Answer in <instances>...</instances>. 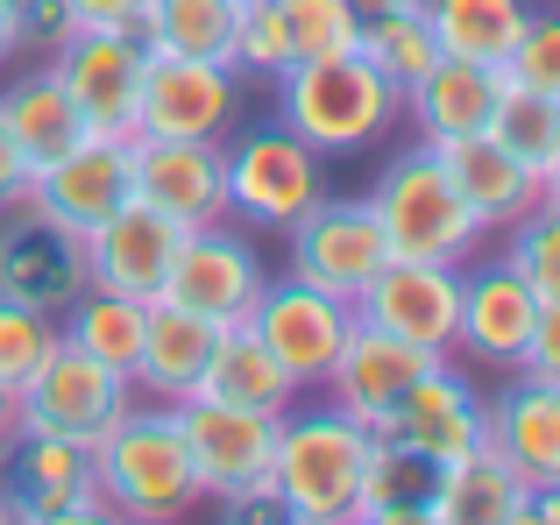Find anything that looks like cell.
Returning <instances> with one entry per match:
<instances>
[{
  "instance_id": "obj_33",
  "label": "cell",
  "mask_w": 560,
  "mask_h": 525,
  "mask_svg": "<svg viewBox=\"0 0 560 525\" xmlns=\"http://www.w3.org/2000/svg\"><path fill=\"white\" fill-rule=\"evenodd\" d=\"M355 50L370 57V65L397 85V93H405L411 79H425V71H433L440 36L425 28L419 8H405V14H376V22H362V43H355Z\"/></svg>"
},
{
  "instance_id": "obj_51",
  "label": "cell",
  "mask_w": 560,
  "mask_h": 525,
  "mask_svg": "<svg viewBox=\"0 0 560 525\" xmlns=\"http://www.w3.org/2000/svg\"><path fill=\"white\" fill-rule=\"evenodd\" d=\"M242 8H248V0H242Z\"/></svg>"
},
{
  "instance_id": "obj_20",
  "label": "cell",
  "mask_w": 560,
  "mask_h": 525,
  "mask_svg": "<svg viewBox=\"0 0 560 525\" xmlns=\"http://www.w3.org/2000/svg\"><path fill=\"white\" fill-rule=\"evenodd\" d=\"M185 228L171 221V213L142 207V199H128L114 221H100L93 235H85V262H93V284L107 291H128V299H156L171 277V256H178Z\"/></svg>"
},
{
  "instance_id": "obj_5",
  "label": "cell",
  "mask_w": 560,
  "mask_h": 525,
  "mask_svg": "<svg viewBox=\"0 0 560 525\" xmlns=\"http://www.w3.org/2000/svg\"><path fill=\"white\" fill-rule=\"evenodd\" d=\"M220 156H228V221H242V228H277V235H284V228L327 192V185H319V164H327V156H319L313 142H299L284 121L228 128V136H220Z\"/></svg>"
},
{
  "instance_id": "obj_11",
  "label": "cell",
  "mask_w": 560,
  "mask_h": 525,
  "mask_svg": "<svg viewBox=\"0 0 560 525\" xmlns=\"http://www.w3.org/2000/svg\"><path fill=\"white\" fill-rule=\"evenodd\" d=\"M248 327H256L262 348L299 376V390H313V384H327L334 355H341L348 334H355V299H334V291L305 284V277H277V284H262Z\"/></svg>"
},
{
  "instance_id": "obj_1",
  "label": "cell",
  "mask_w": 560,
  "mask_h": 525,
  "mask_svg": "<svg viewBox=\"0 0 560 525\" xmlns=\"http://www.w3.org/2000/svg\"><path fill=\"white\" fill-rule=\"evenodd\" d=\"M270 85H277V121L299 142H313L319 156H362L405 121V93L362 50L299 57Z\"/></svg>"
},
{
  "instance_id": "obj_19",
  "label": "cell",
  "mask_w": 560,
  "mask_h": 525,
  "mask_svg": "<svg viewBox=\"0 0 560 525\" xmlns=\"http://www.w3.org/2000/svg\"><path fill=\"white\" fill-rule=\"evenodd\" d=\"M433 348H419V341H397V334H383L370 327V319H355V334H348V348L334 355V370H327V398L341 405V412H355L362 427H383V419L405 405V390L419 384L425 370H433Z\"/></svg>"
},
{
  "instance_id": "obj_48",
  "label": "cell",
  "mask_w": 560,
  "mask_h": 525,
  "mask_svg": "<svg viewBox=\"0 0 560 525\" xmlns=\"http://www.w3.org/2000/svg\"><path fill=\"white\" fill-rule=\"evenodd\" d=\"M0 57H14V8L0 0Z\"/></svg>"
},
{
  "instance_id": "obj_31",
  "label": "cell",
  "mask_w": 560,
  "mask_h": 525,
  "mask_svg": "<svg viewBox=\"0 0 560 525\" xmlns=\"http://www.w3.org/2000/svg\"><path fill=\"white\" fill-rule=\"evenodd\" d=\"M142 313H150V299H128V291L85 284L79 299L57 313V327H65V341L85 348L93 362H107V370H128V376H136V355H142Z\"/></svg>"
},
{
  "instance_id": "obj_22",
  "label": "cell",
  "mask_w": 560,
  "mask_h": 525,
  "mask_svg": "<svg viewBox=\"0 0 560 525\" xmlns=\"http://www.w3.org/2000/svg\"><path fill=\"white\" fill-rule=\"evenodd\" d=\"M490 447L525 476V490H560V384L511 370L490 398Z\"/></svg>"
},
{
  "instance_id": "obj_34",
  "label": "cell",
  "mask_w": 560,
  "mask_h": 525,
  "mask_svg": "<svg viewBox=\"0 0 560 525\" xmlns=\"http://www.w3.org/2000/svg\"><path fill=\"white\" fill-rule=\"evenodd\" d=\"M490 136L504 142V150H518L525 164H547L553 156V142H560V100L547 93H533V85H511L504 79V100H497V114H490Z\"/></svg>"
},
{
  "instance_id": "obj_41",
  "label": "cell",
  "mask_w": 560,
  "mask_h": 525,
  "mask_svg": "<svg viewBox=\"0 0 560 525\" xmlns=\"http://www.w3.org/2000/svg\"><path fill=\"white\" fill-rule=\"evenodd\" d=\"M518 376H539V384H560V299H539L533 341L518 355Z\"/></svg>"
},
{
  "instance_id": "obj_9",
  "label": "cell",
  "mask_w": 560,
  "mask_h": 525,
  "mask_svg": "<svg viewBox=\"0 0 560 525\" xmlns=\"http://www.w3.org/2000/svg\"><path fill=\"white\" fill-rule=\"evenodd\" d=\"M185 427V447H191V469H199L206 498H242V490H262L270 483V455H277V419L284 412H256V405H228V398H191L171 405Z\"/></svg>"
},
{
  "instance_id": "obj_8",
  "label": "cell",
  "mask_w": 560,
  "mask_h": 525,
  "mask_svg": "<svg viewBox=\"0 0 560 525\" xmlns=\"http://www.w3.org/2000/svg\"><path fill=\"white\" fill-rule=\"evenodd\" d=\"M142 65H150V50H142L136 28H71L50 50L57 85L71 93V107L85 114L93 136H136Z\"/></svg>"
},
{
  "instance_id": "obj_18",
  "label": "cell",
  "mask_w": 560,
  "mask_h": 525,
  "mask_svg": "<svg viewBox=\"0 0 560 525\" xmlns=\"http://www.w3.org/2000/svg\"><path fill=\"white\" fill-rule=\"evenodd\" d=\"M533 319H539V291L525 284L511 262H476L462 270V319H454V348L482 370L511 376L533 341Z\"/></svg>"
},
{
  "instance_id": "obj_42",
  "label": "cell",
  "mask_w": 560,
  "mask_h": 525,
  "mask_svg": "<svg viewBox=\"0 0 560 525\" xmlns=\"http://www.w3.org/2000/svg\"><path fill=\"white\" fill-rule=\"evenodd\" d=\"M100 518H114L107 498H100V483L65 490V498H43V504H28V512H22V525H100Z\"/></svg>"
},
{
  "instance_id": "obj_12",
  "label": "cell",
  "mask_w": 560,
  "mask_h": 525,
  "mask_svg": "<svg viewBox=\"0 0 560 525\" xmlns=\"http://www.w3.org/2000/svg\"><path fill=\"white\" fill-rule=\"evenodd\" d=\"M284 235H291V270L284 277H305V284L334 291V299H355L383 262H390V242H383L370 199H327L319 192Z\"/></svg>"
},
{
  "instance_id": "obj_2",
  "label": "cell",
  "mask_w": 560,
  "mask_h": 525,
  "mask_svg": "<svg viewBox=\"0 0 560 525\" xmlns=\"http://www.w3.org/2000/svg\"><path fill=\"white\" fill-rule=\"evenodd\" d=\"M93 483L107 498L114 518H136V525H164V518H185L206 504V483L191 469V447H185V427L164 398L156 405H128L114 419V433L93 447Z\"/></svg>"
},
{
  "instance_id": "obj_16",
  "label": "cell",
  "mask_w": 560,
  "mask_h": 525,
  "mask_svg": "<svg viewBox=\"0 0 560 525\" xmlns=\"http://www.w3.org/2000/svg\"><path fill=\"white\" fill-rule=\"evenodd\" d=\"M376 433H390V441H411L419 455H433L440 469L462 455H476V447H490V398H482L476 384H468L462 370H454L447 355L433 362V370L419 376V384L405 390V405H397L390 419H383Z\"/></svg>"
},
{
  "instance_id": "obj_49",
  "label": "cell",
  "mask_w": 560,
  "mask_h": 525,
  "mask_svg": "<svg viewBox=\"0 0 560 525\" xmlns=\"http://www.w3.org/2000/svg\"><path fill=\"white\" fill-rule=\"evenodd\" d=\"M8 427H14V390L0 384V433H8Z\"/></svg>"
},
{
  "instance_id": "obj_29",
  "label": "cell",
  "mask_w": 560,
  "mask_h": 525,
  "mask_svg": "<svg viewBox=\"0 0 560 525\" xmlns=\"http://www.w3.org/2000/svg\"><path fill=\"white\" fill-rule=\"evenodd\" d=\"M0 121H8V136H14V150L28 156V164H57L65 150H79L93 128H85V114L71 107V93L57 85V71L43 65V71H28V79H14L8 93H0Z\"/></svg>"
},
{
  "instance_id": "obj_37",
  "label": "cell",
  "mask_w": 560,
  "mask_h": 525,
  "mask_svg": "<svg viewBox=\"0 0 560 525\" xmlns=\"http://www.w3.org/2000/svg\"><path fill=\"white\" fill-rule=\"evenodd\" d=\"M504 235H511V249H504L511 270H518L539 299H560V199H539V207L525 213V221H511Z\"/></svg>"
},
{
  "instance_id": "obj_10",
  "label": "cell",
  "mask_w": 560,
  "mask_h": 525,
  "mask_svg": "<svg viewBox=\"0 0 560 525\" xmlns=\"http://www.w3.org/2000/svg\"><path fill=\"white\" fill-rule=\"evenodd\" d=\"M262 284H270V262L256 256V242H248L242 228H228V221H206V228H185V242H178V256H171V277H164L156 299L234 327V319L256 313Z\"/></svg>"
},
{
  "instance_id": "obj_44",
  "label": "cell",
  "mask_w": 560,
  "mask_h": 525,
  "mask_svg": "<svg viewBox=\"0 0 560 525\" xmlns=\"http://www.w3.org/2000/svg\"><path fill=\"white\" fill-rule=\"evenodd\" d=\"M220 518H234V525H277V518H284V504H277V483L242 490V498H220Z\"/></svg>"
},
{
  "instance_id": "obj_17",
  "label": "cell",
  "mask_w": 560,
  "mask_h": 525,
  "mask_svg": "<svg viewBox=\"0 0 560 525\" xmlns=\"http://www.w3.org/2000/svg\"><path fill=\"white\" fill-rule=\"evenodd\" d=\"M28 199H36L43 213H57L71 235H93L100 221H114V213L136 199L128 136H85L79 150H65L57 164H43L36 178H28Z\"/></svg>"
},
{
  "instance_id": "obj_30",
  "label": "cell",
  "mask_w": 560,
  "mask_h": 525,
  "mask_svg": "<svg viewBox=\"0 0 560 525\" xmlns=\"http://www.w3.org/2000/svg\"><path fill=\"white\" fill-rule=\"evenodd\" d=\"M425 28L440 36L447 57H476V65H504L511 43L533 22V0H419Z\"/></svg>"
},
{
  "instance_id": "obj_3",
  "label": "cell",
  "mask_w": 560,
  "mask_h": 525,
  "mask_svg": "<svg viewBox=\"0 0 560 525\" xmlns=\"http://www.w3.org/2000/svg\"><path fill=\"white\" fill-rule=\"evenodd\" d=\"M362 462H370V427L341 405H291L277 419L270 483L291 525H355Z\"/></svg>"
},
{
  "instance_id": "obj_23",
  "label": "cell",
  "mask_w": 560,
  "mask_h": 525,
  "mask_svg": "<svg viewBox=\"0 0 560 525\" xmlns=\"http://www.w3.org/2000/svg\"><path fill=\"white\" fill-rule=\"evenodd\" d=\"M497 100H504V65H476V57H433L425 79L405 85V114L419 128V142H454L490 128Z\"/></svg>"
},
{
  "instance_id": "obj_28",
  "label": "cell",
  "mask_w": 560,
  "mask_h": 525,
  "mask_svg": "<svg viewBox=\"0 0 560 525\" xmlns=\"http://www.w3.org/2000/svg\"><path fill=\"white\" fill-rule=\"evenodd\" d=\"M525 476L511 469L497 447L447 462L440 469V498H433V525H518L525 518Z\"/></svg>"
},
{
  "instance_id": "obj_27",
  "label": "cell",
  "mask_w": 560,
  "mask_h": 525,
  "mask_svg": "<svg viewBox=\"0 0 560 525\" xmlns=\"http://www.w3.org/2000/svg\"><path fill=\"white\" fill-rule=\"evenodd\" d=\"M199 390H206V398H228V405H256V412H291V405H299V376L262 348V334L248 327V319L220 327Z\"/></svg>"
},
{
  "instance_id": "obj_25",
  "label": "cell",
  "mask_w": 560,
  "mask_h": 525,
  "mask_svg": "<svg viewBox=\"0 0 560 525\" xmlns=\"http://www.w3.org/2000/svg\"><path fill=\"white\" fill-rule=\"evenodd\" d=\"M433 498H440V462L419 455L411 441L370 433L355 525H433Z\"/></svg>"
},
{
  "instance_id": "obj_35",
  "label": "cell",
  "mask_w": 560,
  "mask_h": 525,
  "mask_svg": "<svg viewBox=\"0 0 560 525\" xmlns=\"http://www.w3.org/2000/svg\"><path fill=\"white\" fill-rule=\"evenodd\" d=\"M57 341H65L57 313H36V305L0 299V384H8V390H22L28 376L57 355Z\"/></svg>"
},
{
  "instance_id": "obj_36",
  "label": "cell",
  "mask_w": 560,
  "mask_h": 525,
  "mask_svg": "<svg viewBox=\"0 0 560 525\" xmlns=\"http://www.w3.org/2000/svg\"><path fill=\"white\" fill-rule=\"evenodd\" d=\"M228 65L242 71V79H262V85H270L284 65H299V50H291V28H284V8H277V0H248V8H242Z\"/></svg>"
},
{
  "instance_id": "obj_45",
  "label": "cell",
  "mask_w": 560,
  "mask_h": 525,
  "mask_svg": "<svg viewBox=\"0 0 560 525\" xmlns=\"http://www.w3.org/2000/svg\"><path fill=\"white\" fill-rule=\"evenodd\" d=\"M28 178H36V164H28V156L14 150L8 121H0V207H14V199H28Z\"/></svg>"
},
{
  "instance_id": "obj_4",
  "label": "cell",
  "mask_w": 560,
  "mask_h": 525,
  "mask_svg": "<svg viewBox=\"0 0 560 525\" xmlns=\"http://www.w3.org/2000/svg\"><path fill=\"white\" fill-rule=\"evenodd\" d=\"M370 213H376L383 242H390V256H405V262H454V270H462V262L482 249V235H490V228L476 221V207L454 192V178H447L433 142L397 150L390 164H383V178L370 192Z\"/></svg>"
},
{
  "instance_id": "obj_6",
  "label": "cell",
  "mask_w": 560,
  "mask_h": 525,
  "mask_svg": "<svg viewBox=\"0 0 560 525\" xmlns=\"http://www.w3.org/2000/svg\"><path fill=\"white\" fill-rule=\"evenodd\" d=\"M128 405H136V376L93 362L71 341H57V355L14 390V427H43V433H65L79 447H100Z\"/></svg>"
},
{
  "instance_id": "obj_21",
  "label": "cell",
  "mask_w": 560,
  "mask_h": 525,
  "mask_svg": "<svg viewBox=\"0 0 560 525\" xmlns=\"http://www.w3.org/2000/svg\"><path fill=\"white\" fill-rule=\"evenodd\" d=\"M433 150H440V164H447L454 192L476 207L482 228H511V221H525V213L539 207V171L525 164L518 150H504L490 128L454 136V142H433Z\"/></svg>"
},
{
  "instance_id": "obj_39",
  "label": "cell",
  "mask_w": 560,
  "mask_h": 525,
  "mask_svg": "<svg viewBox=\"0 0 560 525\" xmlns=\"http://www.w3.org/2000/svg\"><path fill=\"white\" fill-rule=\"evenodd\" d=\"M504 79L560 100V0H553V8H533L525 36L511 43V57H504Z\"/></svg>"
},
{
  "instance_id": "obj_7",
  "label": "cell",
  "mask_w": 560,
  "mask_h": 525,
  "mask_svg": "<svg viewBox=\"0 0 560 525\" xmlns=\"http://www.w3.org/2000/svg\"><path fill=\"white\" fill-rule=\"evenodd\" d=\"M85 284H93L85 235H71V228L57 221V213H43L36 199L0 207V299L36 305V313H65Z\"/></svg>"
},
{
  "instance_id": "obj_24",
  "label": "cell",
  "mask_w": 560,
  "mask_h": 525,
  "mask_svg": "<svg viewBox=\"0 0 560 525\" xmlns=\"http://www.w3.org/2000/svg\"><path fill=\"white\" fill-rule=\"evenodd\" d=\"M213 341H220V319L185 313V305H171V299H150V313H142L136 384L150 390V398H164V405L191 398L199 376H206V362H213Z\"/></svg>"
},
{
  "instance_id": "obj_38",
  "label": "cell",
  "mask_w": 560,
  "mask_h": 525,
  "mask_svg": "<svg viewBox=\"0 0 560 525\" xmlns=\"http://www.w3.org/2000/svg\"><path fill=\"white\" fill-rule=\"evenodd\" d=\"M277 8H284V28H291L299 57H334V50L362 43V22L348 0H277Z\"/></svg>"
},
{
  "instance_id": "obj_46",
  "label": "cell",
  "mask_w": 560,
  "mask_h": 525,
  "mask_svg": "<svg viewBox=\"0 0 560 525\" xmlns=\"http://www.w3.org/2000/svg\"><path fill=\"white\" fill-rule=\"evenodd\" d=\"M348 8H355V22H376V14H405L419 0H348Z\"/></svg>"
},
{
  "instance_id": "obj_14",
  "label": "cell",
  "mask_w": 560,
  "mask_h": 525,
  "mask_svg": "<svg viewBox=\"0 0 560 525\" xmlns=\"http://www.w3.org/2000/svg\"><path fill=\"white\" fill-rule=\"evenodd\" d=\"M355 319L419 341L433 355H454V319H462V270L454 262H405L390 256L370 284L355 291Z\"/></svg>"
},
{
  "instance_id": "obj_15",
  "label": "cell",
  "mask_w": 560,
  "mask_h": 525,
  "mask_svg": "<svg viewBox=\"0 0 560 525\" xmlns=\"http://www.w3.org/2000/svg\"><path fill=\"white\" fill-rule=\"evenodd\" d=\"M128 164H136V199L171 213L178 228L228 221V156L220 142L199 136H128Z\"/></svg>"
},
{
  "instance_id": "obj_43",
  "label": "cell",
  "mask_w": 560,
  "mask_h": 525,
  "mask_svg": "<svg viewBox=\"0 0 560 525\" xmlns=\"http://www.w3.org/2000/svg\"><path fill=\"white\" fill-rule=\"evenodd\" d=\"M79 28H136L150 0H65Z\"/></svg>"
},
{
  "instance_id": "obj_13",
  "label": "cell",
  "mask_w": 560,
  "mask_h": 525,
  "mask_svg": "<svg viewBox=\"0 0 560 525\" xmlns=\"http://www.w3.org/2000/svg\"><path fill=\"white\" fill-rule=\"evenodd\" d=\"M234 121H242V71H234V65L150 50V65H142L136 136H199V142H220Z\"/></svg>"
},
{
  "instance_id": "obj_26",
  "label": "cell",
  "mask_w": 560,
  "mask_h": 525,
  "mask_svg": "<svg viewBox=\"0 0 560 525\" xmlns=\"http://www.w3.org/2000/svg\"><path fill=\"white\" fill-rule=\"evenodd\" d=\"M85 483H93V447L65 441V433H43V427L0 433V498H8V518H22L43 498L85 490Z\"/></svg>"
},
{
  "instance_id": "obj_32",
  "label": "cell",
  "mask_w": 560,
  "mask_h": 525,
  "mask_svg": "<svg viewBox=\"0 0 560 525\" xmlns=\"http://www.w3.org/2000/svg\"><path fill=\"white\" fill-rule=\"evenodd\" d=\"M234 22H242V0H150L142 22H136V36H142V50L213 57V65H228Z\"/></svg>"
},
{
  "instance_id": "obj_40",
  "label": "cell",
  "mask_w": 560,
  "mask_h": 525,
  "mask_svg": "<svg viewBox=\"0 0 560 525\" xmlns=\"http://www.w3.org/2000/svg\"><path fill=\"white\" fill-rule=\"evenodd\" d=\"M8 8H14V50H43V57H50L57 43L79 28L65 0H8Z\"/></svg>"
},
{
  "instance_id": "obj_47",
  "label": "cell",
  "mask_w": 560,
  "mask_h": 525,
  "mask_svg": "<svg viewBox=\"0 0 560 525\" xmlns=\"http://www.w3.org/2000/svg\"><path fill=\"white\" fill-rule=\"evenodd\" d=\"M539 199H560V142H553L547 164H539Z\"/></svg>"
},
{
  "instance_id": "obj_50",
  "label": "cell",
  "mask_w": 560,
  "mask_h": 525,
  "mask_svg": "<svg viewBox=\"0 0 560 525\" xmlns=\"http://www.w3.org/2000/svg\"><path fill=\"white\" fill-rule=\"evenodd\" d=\"M0 518H8V498H0Z\"/></svg>"
}]
</instances>
